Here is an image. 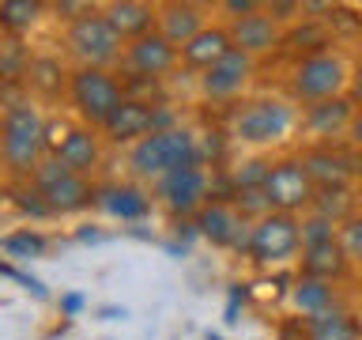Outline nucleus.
I'll return each mask as SVG.
<instances>
[{
  "label": "nucleus",
  "mask_w": 362,
  "mask_h": 340,
  "mask_svg": "<svg viewBox=\"0 0 362 340\" xmlns=\"http://www.w3.org/2000/svg\"><path fill=\"white\" fill-rule=\"evenodd\" d=\"M0 152L11 174H27L34 178V170L42 166L45 147V118L38 113V106L30 102H8L4 121H0Z\"/></svg>",
  "instance_id": "nucleus-1"
},
{
  "label": "nucleus",
  "mask_w": 362,
  "mask_h": 340,
  "mask_svg": "<svg viewBox=\"0 0 362 340\" xmlns=\"http://www.w3.org/2000/svg\"><path fill=\"white\" fill-rule=\"evenodd\" d=\"M185 166H200V147H197V136L189 129H163V132H151L147 140L132 144L129 152V170L136 178H166L174 170H185Z\"/></svg>",
  "instance_id": "nucleus-2"
},
{
  "label": "nucleus",
  "mask_w": 362,
  "mask_h": 340,
  "mask_svg": "<svg viewBox=\"0 0 362 340\" xmlns=\"http://www.w3.org/2000/svg\"><path fill=\"white\" fill-rule=\"evenodd\" d=\"M351 84L347 64L339 53H305L291 72V95L305 102V106H317V102H332L344 98V87Z\"/></svg>",
  "instance_id": "nucleus-3"
},
{
  "label": "nucleus",
  "mask_w": 362,
  "mask_h": 340,
  "mask_svg": "<svg viewBox=\"0 0 362 340\" xmlns=\"http://www.w3.org/2000/svg\"><path fill=\"white\" fill-rule=\"evenodd\" d=\"M68 95H72V106H76L79 118L87 125H98V129L124 106V87L106 72V68H83L79 64L72 72V79H68Z\"/></svg>",
  "instance_id": "nucleus-4"
},
{
  "label": "nucleus",
  "mask_w": 362,
  "mask_h": 340,
  "mask_svg": "<svg viewBox=\"0 0 362 340\" xmlns=\"http://www.w3.org/2000/svg\"><path fill=\"white\" fill-rule=\"evenodd\" d=\"M34 189L42 193V200L49 204V212H79V208H87L90 200H95V189H90V181L83 174H72L61 159L49 155V159H42V166L34 170Z\"/></svg>",
  "instance_id": "nucleus-5"
},
{
  "label": "nucleus",
  "mask_w": 362,
  "mask_h": 340,
  "mask_svg": "<svg viewBox=\"0 0 362 340\" xmlns=\"http://www.w3.org/2000/svg\"><path fill=\"white\" fill-rule=\"evenodd\" d=\"M64 42L76 61H83V68H106L110 61H117L124 38L110 27V19L102 11H87L83 19L68 23Z\"/></svg>",
  "instance_id": "nucleus-6"
},
{
  "label": "nucleus",
  "mask_w": 362,
  "mask_h": 340,
  "mask_svg": "<svg viewBox=\"0 0 362 340\" xmlns=\"http://www.w3.org/2000/svg\"><path fill=\"white\" fill-rule=\"evenodd\" d=\"M302 246V223L287 212H272L249 227V257L257 265H279L291 261Z\"/></svg>",
  "instance_id": "nucleus-7"
},
{
  "label": "nucleus",
  "mask_w": 362,
  "mask_h": 340,
  "mask_svg": "<svg viewBox=\"0 0 362 340\" xmlns=\"http://www.w3.org/2000/svg\"><path fill=\"white\" fill-rule=\"evenodd\" d=\"M291 125H294V113L287 102H279V98H257V102H249V106L238 110V118H234V136L242 144H276L283 140V136L291 132Z\"/></svg>",
  "instance_id": "nucleus-8"
},
{
  "label": "nucleus",
  "mask_w": 362,
  "mask_h": 340,
  "mask_svg": "<svg viewBox=\"0 0 362 340\" xmlns=\"http://www.w3.org/2000/svg\"><path fill=\"white\" fill-rule=\"evenodd\" d=\"M264 193H268L272 208L287 212V215L313 208V200H317V186H313V178L305 174L302 159H279V163H272Z\"/></svg>",
  "instance_id": "nucleus-9"
},
{
  "label": "nucleus",
  "mask_w": 362,
  "mask_h": 340,
  "mask_svg": "<svg viewBox=\"0 0 362 340\" xmlns=\"http://www.w3.org/2000/svg\"><path fill=\"white\" fill-rule=\"evenodd\" d=\"M163 129H177V125H170L166 110H155L140 98H124V106L102 125V132H106L110 144H140L151 132H163Z\"/></svg>",
  "instance_id": "nucleus-10"
},
{
  "label": "nucleus",
  "mask_w": 362,
  "mask_h": 340,
  "mask_svg": "<svg viewBox=\"0 0 362 340\" xmlns=\"http://www.w3.org/2000/svg\"><path fill=\"white\" fill-rule=\"evenodd\" d=\"M208 189H211L208 170L185 166V170H174V174L155 181V200L166 204L174 215H197L204 204H208Z\"/></svg>",
  "instance_id": "nucleus-11"
},
{
  "label": "nucleus",
  "mask_w": 362,
  "mask_h": 340,
  "mask_svg": "<svg viewBox=\"0 0 362 340\" xmlns=\"http://www.w3.org/2000/svg\"><path fill=\"white\" fill-rule=\"evenodd\" d=\"M197 227H200V234L208 238L211 246H245L249 249V234H242L245 215L238 212V204L208 200L197 212Z\"/></svg>",
  "instance_id": "nucleus-12"
},
{
  "label": "nucleus",
  "mask_w": 362,
  "mask_h": 340,
  "mask_svg": "<svg viewBox=\"0 0 362 340\" xmlns=\"http://www.w3.org/2000/svg\"><path fill=\"white\" fill-rule=\"evenodd\" d=\"M124 57H129V68L136 76L158 79L181 61V50L170 38H163L158 30H151V34H144V38H136L129 50H124Z\"/></svg>",
  "instance_id": "nucleus-13"
},
{
  "label": "nucleus",
  "mask_w": 362,
  "mask_h": 340,
  "mask_svg": "<svg viewBox=\"0 0 362 340\" xmlns=\"http://www.w3.org/2000/svg\"><path fill=\"white\" fill-rule=\"evenodd\" d=\"M302 166H305V174L313 178L317 189H347L351 174H355V163H351L344 152H336L332 144L310 147V152L302 155Z\"/></svg>",
  "instance_id": "nucleus-14"
},
{
  "label": "nucleus",
  "mask_w": 362,
  "mask_h": 340,
  "mask_svg": "<svg viewBox=\"0 0 362 340\" xmlns=\"http://www.w3.org/2000/svg\"><path fill=\"white\" fill-rule=\"evenodd\" d=\"M249 76H253V57L242 53V50H234L226 61L215 64L211 72H204L200 87H204V95H208V98H234L238 91L249 84Z\"/></svg>",
  "instance_id": "nucleus-15"
},
{
  "label": "nucleus",
  "mask_w": 362,
  "mask_h": 340,
  "mask_svg": "<svg viewBox=\"0 0 362 340\" xmlns=\"http://www.w3.org/2000/svg\"><path fill=\"white\" fill-rule=\"evenodd\" d=\"M230 53H234L230 27H204L197 38L181 50V61H185V68H197V72H211V68L219 61H226Z\"/></svg>",
  "instance_id": "nucleus-16"
},
{
  "label": "nucleus",
  "mask_w": 362,
  "mask_h": 340,
  "mask_svg": "<svg viewBox=\"0 0 362 340\" xmlns=\"http://www.w3.org/2000/svg\"><path fill=\"white\" fill-rule=\"evenodd\" d=\"M230 38H234V50L257 57V53L276 50L283 34H279V23L272 19L268 11H257V16H245V19L230 23Z\"/></svg>",
  "instance_id": "nucleus-17"
},
{
  "label": "nucleus",
  "mask_w": 362,
  "mask_h": 340,
  "mask_svg": "<svg viewBox=\"0 0 362 340\" xmlns=\"http://www.w3.org/2000/svg\"><path fill=\"white\" fill-rule=\"evenodd\" d=\"M102 16L110 19V27L121 34V38H144L151 34V27L158 23V8L140 4V0H113V4L102 8Z\"/></svg>",
  "instance_id": "nucleus-18"
},
{
  "label": "nucleus",
  "mask_w": 362,
  "mask_h": 340,
  "mask_svg": "<svg viewBox=\"0 0 362 340\" xmlns=\"http://www.w3.org/2000/svg\"><path fill=\"white\" fill-rule=\"evenodd\" d=\"M204 27H208L204 23V8H197V4H163L158 8V34L170 38L177 50H185Z\"/></svg>",
  "instance_id": "nucleus-19"
},
{
  "label": "nucleus",
  "mask_w": 362,
  "mask_h": 340,
  "mask_svg": "<svg viewBox=\"0 0 362 340\" xmlns=\"http://www.w3.org/2000/svg\"><path fill=\"white\" fill-rule=\"evenodd\" d=\"M351 121H355V106L351 98H332V102H317V106H305V129L321 140H332L339 132H351Z\"/></svg>",
  "instance_id": "nucleus-20"
},
{
  "label": "nucleus",
  "mask_w": 362,
  "mask_h": 340,
  "mask_svg": "<svg viewBox=\"0 0 362 340\" xmlns=\"http://www.w3.org/2000/svg\"><path fill=\"white\" fill-rule=\"evenodd\" d=\"M57 159L72 170V174H90V170L98 166V159H102V147H98V136L90 125H83V129H72L68 132V140L61 144V152H57Z\"/></svg>",
  "instance_id": "nucleus-21"
},
{
  "label": "nucleus",
  "mask_w": 362,
  "mask_h": 340,
  "mask_svg": "<svg viewBox=\"0 0 362 340\" xmlns=\"http://www.w3.org/2000/svg\"><path fill=\"white\" fill-rule=\"evenodd\" d=\"M98 200L113 220H144V215L151 212V197L136 186H110V189L98 193Z\"/></svg>",
  "instance_id": "nucleus-22"
},
{
  "label": "nucleus",
  "mask_w": 362,
  "mask_h": 340,
  "mask_svg": "<svg viewBox=\"0 0 362 340\" xmlns=\"http://www.w3.org/2000/svg\"><path fill=\"white\" fill-rule=\"evenodd\" d=\"M347 254L339 242H328V246H313V249H302V276H313V280H339L347 268Z\"/></svg>",
  "instance_id": "nucleus-23"
},
{
  "label": "nucleus",
  "mask_w": 362,
  "mask_h": 340,
  "mask_svg": "<svg viewBox=\"0 0 362 340\" xmlns=\"http://www.w3.org/2000/svg\"><path fill=\"white\" fill-rule=\"evenodd\" d=\"M305 336L310 340H358V322L347 310H325L317 317H305Z\"/></svg>",
  "instance_id": "nucleus-24"
},
{
  "label": "nucleus",
  "mask_w": 362,
  "mask_h": 340,
  "mask_svg": "<svg viewBox=\"0 0 362 340\" xmlns=\"http://www.w3.org/2000/svg\"><path fill=\"white\" fill-rule=\"evenodd\" d=\"M291 306H294V310H302L305 317H317V314L332 310V306H336L332 283H328V280H313V276H302L298 283H294V291H291Z\"/></svg>",
  "instance_id": "nucleus-25"
},
{
  "label": "nucleus",
  "mask_w": 362,
  "mask_h": 340,
  "mask_svg": "<svg viewBox=\"0 0 362 340\" xmlns=\"http://www.w3.org/2000/svg\"><path fill=\"white\" fill-rule=\"evenodd\" d=\"M42 4L38 0H4L0 4V27L4 30H27L42 19Z\"/></svg>",
  "instance_id": "nucleus-26"
},
{
  "label": "nucleus",
  "mask_w": 362,
  "mask_h": 340,
  "mask_svg": "<svg viewBox=\"0 0 362 340\" xmlns=\"http://www.w3.org/2000/svg\"><path fill=\"white\" fill-rule=\"evenodd\" d=\"M328 242H339V231L332 220L325 215H305L302 220V249H313V246H328Z\"/></svg>",
  "instance_id": "nucleus-27"
},
{
  "label": "nucleus",
  "mask_w": 362,
  "mask_h": 340,
  "mask_svg": "<svg viewBox=\"0 0 362 340\" xmlns=\"http://www.w3.org/2000/svg\"><path fill=\"white\" fill-rule=\"evenodd\" d=\"M268 174H272V163L264 159H249L234 170V193H253V189H264L268 186Z\"/></svg>",
  "instance_id": "nucleus-28"
},
{
  "label": "nucleus",
  "mask_w": 362,
  "mask_h": 340,
  "mask_svg": "<svg viewBox=\"0 0 362 340\" xmlns=\"http://www.w3.org/2000/svg\"><path fill=\"white\" fill-rule=\"evenodd\" d=\"M4 249H8V257H42L45 238L34 234V231H16V234L4 238Z\"/></svg>",
  "instance_id": "nucleus-29"
},
{
  "label": "nucleus",
  "mask_w": 362,
  "mask_h": 340,
  "mask_svg": "<svg viewBox=\"0 0 362 340\" xmlns=\"http://www.w3.org/2000/svg\"><path fill=\"white\" fill-rule=\"evenodd\" d=\"M27 76H30V84H34V87L49 91V95H53L57 87H61V79H64V76H61V64H57V61H45V57H38V61H30Z\"/></svg>",
  "instance_id": "nucleus-30"
},
{
  "label": "nucleus",
  "mask_w": 362,
  "mask_h": 340,
  "mask_svg": "<svg viewBox=\"0 0 362 340\" xmlns=\"http://www.w3.org/2000/svg\"><path fill=\"white\" fill-rule=\"evenodd\" d=\"M339 246H344L347 257L362 261V215H351V220L339 227Z\"/></svg>",
  "instance_id": "nucleus-31"
},
{
  "label": "nucleus",
  "mask_w": 362,
  "mask_h": 340,
  "mask_svg": "<svg viewBox=\"0 0 362 340\" xmlns=\"http://www.w3.org/2000/svg\"><path fill=\"white\" fill-rule=\"evenodd\" d=\"M347 136H351V144H355V147H362V110L355 113V121H351V132H347Z\"/></svg>",
  "instance_id": "nucleus-32"
},
{
  "label": "nucleus",
  "mask_w": 362,
  "mask_h": 340,
  "mask_svg": "<svg viewBox=\"0 0 362 340\" xmlns=\"http://www.w3.org/2000/svg\"><path fill=\"white\" fill-rule=\"evenodd\" d=\"M351 95H355V98H362V64H358V72L351 76Z\"/></svg>",
  "instance_id": "nucleus-33"
},
{
  "label": "nucleus",
  "mask_w": 362,
  "mask_h": 340,
  "mask_svg": "<svg viewBox=\"0 0 362 340\" xmlns=\"http://www.w3.org/2000/svg\"><path fill=\"white\" fill-rule=\"evenodd\" d=\"M79 306H83V299H79V295H68V299H64V310H68V314H76Z\"/></svg>",
  "instance_id": "nucleus-34"
}]
</instances>
